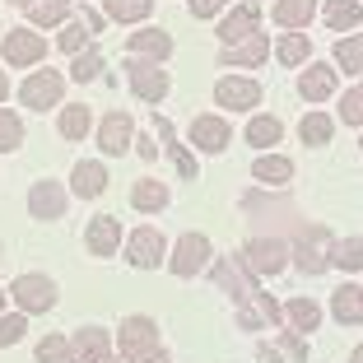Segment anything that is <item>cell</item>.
<instances>
[{
    "label": "cell",
    "mask_w": 363,
    "mask_h": 363,
    "mask_svg": "<svg viewBox=\"0 0 363 363\" xmlns=\"http://www.w3.org/2000/svg\"><path fill=\"white\" fill-rule=\"evenodd\" d=\"M126 84L140 103H163L168 98V70L159 61H145V56H130L126 61Z\"/></svg>",
    "instance_id": "6da1fadb"
},
{
    "label": "cell",
    "mask_w": 363,
    "mask_h": 363,
    "mask_svg": "<svg viewBox=\"0 0 363 363\" xmlns=\"http://www.w3.org/2000/svg\"><path fill=\"white\" fill-rule=\"evenodd\" d=\"M210 238L205 233H182L177 238V247H172V261H168V270L177 279H191V275H201V270H210Z\"/></svg>",
    "instance_id": "7a4b0ae2"
},
{
    "label": "cell",
    "mask_w": 363,
    "mask_h": 363,
    "mask_svg": "<svg viewBox=\"0 0 363 363\" xmlns=\"http://www.w3.org/2000/svg\"><path fill=\"white\" fill-rule=\"evenodd\" d=\"M210 275H214V284H219V289H228V294H233L238 308H242V303H252V298L261 294V289H257V275H252V270L242 266V257H224V261H214Z\"/></svg>",
    "instance_id": "3957f363"
},
{
    "label": "cell",
    "mask_w": 363,
    "mask_h": 363,
    "mask_svg": "<svg viewBox=\"0 0 363 363\" xmlns=\"http://www.w3.org/2000/svg\"><path fill=\"white\" fill-rule=\"evenodd\" d=\"M289 257H294V266H298L303 275H321V270L331 266V233L312 224L308 233L298 238V247H294Z\"/></svg>",
    "instance_id": "277c9868"
},
{
    "label": "cell",
    "mask_w": 363,
    "mask_h": 363,
    "mask_svg": "<svg viewBox=\"0 0 363 363\" xmlns=\"http://www.w3.org/2000/svg\"><path fill=\"white\" fill-rule=\"evenodd\" d=\"M242 266L252 270V275H279V270L289 266V247L279 242V238H252L242 252Z\"/></svg>",
    "instance_id": "5b68a950"
},
{
    "label": "cell",
    "mask_w": 363,
    "mask_h": 363,
    "mask_svg": "<svg viewBox=\"0 0 363 363\" xmlns=\"http://www.w3.org/2000/svg\"><path fill=\"white\" fill-rule=\"evenodd\" d=\"M61 94H65V79L56 75V70H33V75L23 79V89H19V103L33 107V112H43V107L61 103Z\"/></svg>",
    "instance_id": "8992f818"
},
{
    "label": "cell",
    "mask_w": 363,
    "mask_h": 363,
    "mask_svg": "<svg viewBox=\"0 0 363 363\" xmlns=\"http://www.w3.org/2000/svg\"><path fill=\"white\" fill-rule=\"evenodd\" d=\"M163 252H168V242H163V233L154 224H145V228H135V233L126 238V261L135 270H154V266H163Z\"/></svg>",
    "instance_id": "52a82bcc"
},
{
    "label": "cell",
    "mask_w": 363,
    "mask_h": 363,
    "mask_svg": "<svg viewBox=\"0 0 363 363\" xmlns=\"http://www.w3.org/2000/svg\"><path fill=\"white\" fill-rule=\"evenodd\" d=\"M10 298L19 303L23 312H52L56 308V284L47 275H19L10 284Z\"/></svg>",
    "instance_id": "ba28073f"
},
{
    "label": "cell",
    "mask_w": 363,
    "mask_h": 363,
    "mask_svg": "<svg viewBox=\"0 0 363 363\" xmlns=\"http://www.w3.org/2000/svg\"><path fill=\"white\" fill-rule=\"evenodd\" d=\"M38 61H47L43 33H33V28H10L5 33V65L23 70V65H38Z\"/></svg>",
    "instance_id": "9c48e42d"
},
{
    "label": "cell",
    "mask_w": 363,
    "mask_h": 363,
    "mask_svg": "<svg viewBox=\"0 0 363 363\" xmlns=\"http://www.w3.org/2000/svg\"><path fill=\"white\" fill-rule=\"evenodd\" d=\"M117 350L126 354V359H140V354L159 350V326H154L150 317H126L117 331Z\"/></svg>",
    "instance_id": "30bf717a"
},
{
    "label": "cell",
    "mask_w": 363,
    "mask_h": 363,
    "mask_svg": "<svg viewBox=\"0 0 363 363\" xmlns=\"http://www.w3.org/2000/svg\"><path fill=\"white\" fill-rule=\"evenodd\" d=\"M261 94H266V89H261L257 79H242V75H228V79L214 84V103L228 107V112H247V107H257Z\"/></svg>",
    "instance_id": "8fae6325"
},
{
    "label": "cell",
    "mask_w": 363,
    "mask_h": 363,
    "mask_svg": "<svg viewBox=\"0 0 363 363\" xmlns=\"http://www.w3.org/2000/svg\"><path fill=\"white\" fill-rule=\"evenodd\" d=\"M130 140H135V121H130V112H107L103 121H98V150L112 159V154H126Z\"/></svg>",
    "instance_id": "7c38bea8"
},
{
    "label": "cell",
    "mask_w": 363,
    "mask_h": 363,
    "mask_svg": "<svg viewBox=\"0 0 363 363\" xmlns=\"http://www.w3.org/2000/svg\"><path fill=\"white\" fill-rule=\"evenodd\" d=\"M228 140H233V130H228L224 117H214V112H205V117L191 121V145L205 154H224L228 150Z\"/></svg>",
    "instance_id": "4fadbf2b"
},
{
    "label": "cell",
    "mask_w": 363,
    "mask_h": 363,
    "mask_svg": "<svg viewBox=\"0 0 363 363\" xmlns=\"http://www.w3.org/2000/svg\"><path fill=\"white\" fill-rule=\"evenodd\" d=\"M84 242H89V252H94V257H117V247H121V224H117V214H98V219H89Z\"/></svg>",
    "instance_id": "5bb4252c"
},
{
    "label": "cell",
    "mask_w": 363,
    "mask_h": 363,
    "mask_svg": "<svg viewBox=\"0 0 363 363\" xmlns=\"http://www.w3.org/2000/svg\"><path fill=\"white\" fill-rule=\"evenodd\" d=\"M70 191L79 196V201H94V196L107 191V168L98 159H79L75 168H70Z\"/></svg>",
    "instance_id": "9a60e30c"
},
{
    "label": "cell",
    "mask_w": 363,
    "mask_h": 363,
    "mask_svg": "<svg viewBox=\"0 0 363 363\" xmlns=\"http://www.w3.org/2000/svg\"><path fill=\"white\" fill-rule=\"evenodd\" d=\"M70 350H75V363H103L112 359V335L103 326H84V331H75Z\"/></svg>",
    "instance_id": "2e32d148"
},
{
    "label": "cell",
    "mask_w": 363,
    "mask_h": 363,
    "mask_svg": "<svg viewBox=\"0 0 363 363\" xmlns=\"http://www.w3.org/2000/svg\"><path fill=\"white\" fill-rule=\"evenodd\" d=\"M28 214L33 219H61L65 214V191L56 186V182H33V191H28Z\"/></svg>",
    "instance_id": "e0dca14e"
},
{
    "label": "cell",
    "mask_w": 363,
    "mask_h": 363,
    "mask_svg": "<svg viewBox=\"0 0 363 363\" xmlns=\"http://www.w3.org/2000/svg\"><path fill=\"white\" fill-rule=\"evenodd\" d=\"M335 84H340V75H335V65H308L298 75V94L308 98V103H321V98H331L335 94Z\"/></svg>",
    "instance_id": "ac0fdd59"
},
{
    "label": "cell",
    "mask_w": 363,
    "mask_h": 363,
    "mask_svg": "<svg viewBox=\"0 0 363 363\" xmlns=\"http://www.w3.org/2000/svg\"><path fill=\"white\" fill-rule=\"evenodd\" d=\"M257 19H261L257 5H238V10H228L224 23H219V43L233 47V43H242V38H252V33H257Z\"/></svg>",
    "instance_id": "d6986e66"
},
{
    "label": "cell",
    "mask_w": 363,
    "mask_h": 363,
    "mask_svg": "<svg viewBox=\"0 0 363 363\" xmlns=\"http://www.w3.org/2000/svg\"><path fill=\"white\" fill-rule=\"evenodd\" d=\"M126 52L130 56H150V61H168L172 56V38L163 28H140L126 38Z\"/></svg>",
    "instance_id": "ffe728a7"
},
{
    "label": "cell",
    "mask_w": 363,
    "mask_h": 363,
    "mask_svg": "<svg viewBox=\"0 0 363 363\" xmlns=\"http://www.w3.org/2000/svg\"><path fill=\"white\" fill-rule=\"evenodd\" d=\"M266 33H252V38H242V43H233V47H224V52H219V61L224 65H242V70H252V65H261L266 61Z\"/></svg>",
    "instance_id": "44dd1931"
},
{
    "label": "cell",
    "mask_w": 363,
    "mask_h": 363,
    "mask_svg": "<svg viewBox=\"0 0 363 363\" xmlns=\"http://www.w3.org/2000/svg\"><path fill=\"white\" fill-rule=\"evenodd\" d=\"M154 126H159V135H163V145H168V154H172V163H177V172H182L186 182H196V177H201V163L186 154V145H177V130L168 126V117H154Z\"/></svg>",
    "instance_id": "7402d4cb"
},
{
    "label": "cell",
    "mask_w": 363,
    "mask_h": 363,
    "mask_svg": "<svg viewBox=\"0 0 363 363\" xmlns=\"http://www.w3.org/2000/svg\"><path fill=\"white\" fill-rule=\"evenodd\" d=\"M312 14H317V0H275V23L279 28L303 33L312 23Z\"/></svg>",
    "instance_id": "603a6c76"
},
{
    "label": "cell",
    "mask_w": 363,
    "mask_h": 363,
    "mask_svg": "<svg viewBox=\"0 0 363 363\" xmlns=\"http://www.w3.org/2000/svg\"><path fill=\"white\" fill-rule=\"evenodd\" d=\"M331 312H335V321H345V326H359L363 321V289L359 284H340L335 298H331Z\"/></svg>",
    "instance_id": "cb8c5ba5"
},
{
    "label": "cell",
    "mask_w": 363,
    "mask_h": 363,
    "mask_svg": "<svg viewBox=\"0 0 363 363\" xmlns=\"http://www.w3.org/2000/svg\"><path fill=\"white\" fill-rule=\"evenodd\" d=\"M252 177L266 182V186H284V182H294V163H289L284 154H261V159L252 163Z\"/></svg>",
    "instance_id": "d4e9b609"
},
{
    "label": "cell",
    "mask_w": 363,
    "mask_h": 363,
    "mask_svg": "<svg viewBox=\"0 0 363 363\" xmlns=\"http://www.w3.org/2000/svg\"><path fill=\"white\" fill-rule=\"evenodd\" d=\"M261 359H266V363H279V359L303 363V359H308V340H303L298 331H279V340L266 345V350H261Z\"/></svg>",
    "instance_id": "484cf974"
},
{
    "label": "cell",
    "mask_w": 363,
    "mask_h": 363,
    "mask_svg": "<svg viewBox=\"0 0 363 363\" xmlns=\"http://www.w3.org/2000/svg\"><path fill=\"white\" fill-rule=\"evenodd\" d=\"M56 126H61V135L70 140V145H79V140H84L89 130H94V112H89L84 103H75V107H61V121H56Z\"/></svg>",
    "instance_id": "4316f807"
},
{
    "label": "cell",
    "mask_w": 363,
    "mask_h": 363,
    "mask_svg": "<svg viewBox=\"0 0 363 363\" xmlns=\"http://www.w3.org/2000/svg\"><path fill=\"white\" fill-rule=\"evenodd\" d=\"M130 205H135L140 214H154V210H163V205H168V186H163V182H154V177L135 182V186H130Z\"/></svg>",
    "instance_id": "83f0119b"
},
{
    "label": "cell",
    "mask_w": 363,
    "mask_h": 363,
    "mask_svg": "<svg viewBox=\"0 0 363 363\" xmlns=\"http://www.w3.org/2000/svg\"><path fill=\"white\" fill-rule=\"evenodd\" d=\"M23 10H28V23L52 28V23H65V19H70V0H28Z\"/></svg>",
    "instance_id": "f1b7e54d"
},
{
    "label": "cell",
    "mask_w": 363,
    "mask_h": 363,
    "mask_svg": "<svg viewBox=\"0 0 363 363\" xmlns=\"http://www.w3.org/2000/svg\"><path fill=\"white\" fill-rule=\"evenodd\" d=\"M321 19H326V28H335V33H350L354 23L363 19V10H359V0H326V10H321Z\"/></svg>",
    "instance_id": "f546056e"
},
{
    "label": "cell",
    "mask_w": 363,
    "mask_h": 363,
    "mask_svg": "<svg viewBox=\"0 0 363 363\" xmlns=\"http://www.w3.org/2000/svg\"><path fill=\"white\" fill-rule=\"evenodd\" d=\"M335 65L345 75H363V33H350L335 43Z\"/></svg>",
    "instance_id": "4dcf8cb0"
},
{
    "label": "cell",
    "mask_w": 363,
    "mask_h": 363,
    "mask_svg": "<svg viewBox=\"0 0 363 363\" xmlns=\"http://www.w3.org/2000/svg\"><path fill=\"white\" fill-rule=\"evenodd\" d=\"M103 5H107L112 23H140V19H150V10H154V0H103Z\"/></svg>",
    "instance_id": "1f68e13d"
},
{
    "label": "cell",
    "mask_w": 363,
    "mask_h": 363,
    "mask_svg": "<svg viewBox=\"0 0 363 363\" xmlns=\"http://www.w3.org/2000/svg\"><path fill=\"white\" fill-rule=\"evenodd\" d=\"M279 135H284L279 117H252V121H247V145H257V150H266V145H279Z\"/></svg>",
    "instance_id": "d6a6232c"
},
{
    "label": "cell",
    "mask_w": 363,
    "mask_h": 363,
    "mask_svg": "<svg viewBox=\"0 0 363 363\" xmlns=\"http://www.w3.org/2000/svg\"><path fill=\"white\" fill-rule=\"evenodd\" d=\"M331 266L363 270V238H340V242H331Z\"/></svg>",
    "instance_id": "836d02e7"
},
{
    "label": "cell",
    "mask_w": 363,
    "mask_h": 363,
    "mask_svg": "<svg viewBox=\"0 0 363 363\" xmlns=\"http://www.w3.org/2000/svg\"><path fill=\"white\" fill-rule=\"evenodd\" d=\"M284 317L294 321L298 331H317V321H321V308H317V303L308 298V294H298V298H294V303L284 308Z\"/></svg>",
    "instance_id": "e575fe53"
},
{
    "label": "cell",
    "mask_w": 363,
    "mask_h": 363,
    "mask_svg": "<svg viewBox=\"0 0 363 363\" xmlns=\"http://www.w3.org/2000/svg\"><path fill=\"white\" fill-rule=\"evenodd\" d=\"M84 47H94V28L84 23V14L79 19H65V33H61V52H84Z\"/></svg>",
    "instance_id": "d590c367"
},
{
    "label": "cell",
    "mask_w": 363,
    "mask_h": 363,
    "mask_svg": "<svg viewBox=\"0 0 363 363\" xmlns=\"http://www.w3.org/2000/svg\"><path fill=\"white\" fill-rule=\"evenodd\" d=\"M275 56L284 65H303L312 56V43L303 38V33H284V38H279V47H275Z\"/></svg>",
    "instance_id": "8d00e7d4"
},
{
    "label": "cell",
    "mask_w": 363,
    "mask_h": 363,
    "mask_svg": "<svg viewBox=\"0 0 363 363\" xmlns=\"http://www.w3.org/2000/svg\"><path fill=\"white\" fill-rule=\"evenodd\" d=\"M331 130H335V121L326 117V112H308V117H303V126H298V135H303V145H326V140H331Z\"/></svg>",
    "instance_id": "74e56055"
},
{
    "label": "cell",
    "mask_w": 363,
    "mask_h": 363,
    "mask_svg": "<svg viewBox=\"0 0 363 363\" xmlns=\"http://www.w3.org/2000/svg\"><path fill=\"white\" fill-rule=\"evenodd\" d=\"M98 70H103V52L98 47H84V52H75L70 56V79H98Z\"/></svg>",
    "instance_id": "f35d334b"
},
{
    "label": "cell",
    "mask_w": 363,
    "mask_h": 363,
    "mask_svg": "<svg viewBox=\"0 0 363 363\" xmlns=\"http://www.w3.org/2000/svg\"><path fill=\"white\" fill-rule=\"evenodd\" d=\"M23 145V121L19 112H10V107H0V154H10Z\"/></svg>",
    "instance_id": "ab89813d"
},
{
    "label": "cell",
    "mask_w": 363,
    "mask_h": 363,
    "mask_svg": "<svg viewBox=\"0 0 363 363\" xmlns=\"http://www.w3.org/2000/svg\"><path fill=\"white\" fill-rule=\"evenodd\" d=\"M38 363H75V350H70L65 335H47V340L38 345Z\"/></svg>",
    "instance_id": "60d3db41"
},
{
    "label": "cell",
    "mask_w": 363,
    "mask_h": 363,
    "mask_svg": "<svg viewBox=\"0 0 363 363\" xmlns=\"http://www.w3.org/2000/svg\"><path fill=\"white\" fill-rule=\"evenodd\" d=\"M340 121H350V126H363V84H354L350 94L340 98Z\"/></svg>",
    "instance_id": "b9f144b4"
},
{
    "label": "cell",
    "mask_w": 363,
    "mask_h": 363,
    "mask_svg": "<svg viewBox=\"0 0 363 363\" xmlns=\"http://www.w3.org/2000/svg\"><path fill=\"white\" fill-rule=\"evenodd\" d=\"M23 331H28V326H23V312H10V317H0V350H5V345H19V340H23Z\"/></svg>",
    "instance_id": "7bdbcfd3"
},
{
    "label": "cell",
    "mask_w": 363,
    "mask_h": 363,
    "mask_svg": "<svg viewBox=\"0 0 363 363\" xmlns=\"http://www.w3.org/2000/svg\"><path fill=\"white\" fill-rule=\"evenodd\" d=\"M224 10H228V0H191V19H214Z\"/></svg>",
    "instance_id": "ee69618b"
},
{
    "label": "cell",
    "mask_w": 363,
    "mask_h": 363,
    "mask_svg": "<svg viewBox=\"0 0 363 363\" xmlns=\"http://www.w3.org/2000/svg\"><path fill=\"white\" fill-rule=\"evenodd\" d=\"M130 145H135V154H140V159H150V163H154V154H159V145H154V135H135Z\"/></svg>",
    "instance_id": "f6af8a7d"
},
{
    "label": "cell",
    "mask_w": 363,
    "mask_h": 363,
    "mask_svg": "<svg viewBox=\"0 0 363 363\" xmlns=\"http://www.w3.org/2000/svg\"><path fill=\"white\" fill-rule=\"evenodd\" d=\"M130 363H168V354H163V350H150V354H140V359H130Z\"/></svg>",
    "instance_id": "bcb514c9"
},
{
    "label": "cell",
    "mask_w": 363,
    "mask_h": 363,
    "mask_svg": "<svg viewBox=\"0 0 363 363\" xmlns=\"http://www.w3.org/2000/svg\"><path fill=\"white\" fill-rule=\"evenodd\" d=\"M10 98V79H5V70H0V103Z\"/></svg>",
    "instance_id": "7dc6e473"
},
{
    "label": "cell",
    "mask_w": 363,
    "mask_h": 363,
    "mask_svg": "<svg viewBox=\"0 0 363 363\" xmlns=\"http://www.w3.org/2000/svg\"><path fill=\"white\" fill-rule=\"evenodd\" d=\"M350 363H363V345H359V350H354V354H350Z\"/></svg>",
    "instance_id": "c3c4849f"
},
{
    "label": "cell",
    "mask_w": 363,
    "mask_h": 363,
    "mask_svg": "<svg viewBox=\"0 0 363 363\" xmlns=\"http://www.w3.org/2000/svg\"><path fill=\"white\" fill-rule=\"evenodd\" d=\"M0 308H5V289H0Z\"/></svg>",
    "instance_id": "681fc988"
},
{
    "label": "cell",
    "mask_w": 363,
    "mask_h": 363,
    "mask_svg": "<svg viewBox=\"0 0 363 363\" xmlns=\"http://www.w3.org/2000/svg\"><path fill=\"white\" fill-rule=\"evenodd\" d=\"M10 5H28V0H10Z\"/></svg>",
    "instance_id": "f907efd6"
},
{
    "label": "cell",
    "mask_w": 363,
    "mask_h": 363,
    "mask_svg": "<svg viewBox=\"0 0 363 363\" xmlns=\"http://www.w3.org/2000/svg\"><path fill=\"white\" fill-rule=\"evenodd\" d=\"M103 363H117V359H103Z\"/></svg>",
    "instance_id": "816d5d0a"
},
{
    "label": "cell",
    "mask_w": 363,
    "mask_h": 363,
    "mask_svg": "<svg viewBox=\"0 0 363 363\" xmlns=\"http://www.w3.org/2000/svg\"><path fill=\"white\" fill-rule=\"evenodd\" d=\"M359 145H363V140H359Z\"/></svg>",
    "instance_id": "f5cc1de1"
}]
</instances>
